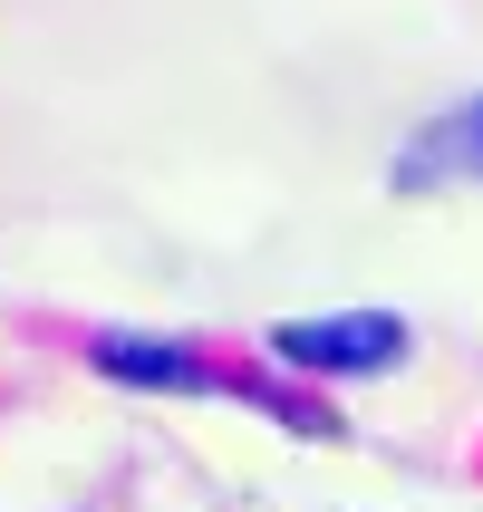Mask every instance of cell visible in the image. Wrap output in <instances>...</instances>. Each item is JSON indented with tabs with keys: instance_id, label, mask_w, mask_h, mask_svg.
I'll use <instances>...</instances> for the list:
<instances>
[{
	"instance_id": "3957f363",
	"label": "cell",
	"mask_w": 483,
	"mask_h": 512,
	"mask_svg": "<svg viewBox=\"0 0 483 512\" xmlns=\"http://www.w3.org/2000/svg\"><path fill=\"white\" fill-rule=\"evenodd\" d=\"M97 368L136 377V387H203L194 358H184V348H155V339H97Z\"/></svg>"
},
{
	"instance_id": "6da1fadb",
	"label": "cell",
	"mask_w": 483,
	"mask_h": 512,
	"mask_svg": "<svg viewBox=\"0 0 483 512\" xmlns=\"http://www.w3.org/2000/svg\"><path fill=\"white\" fill-rule=\"evenodd\" d=\"M271 348H281L290 368H310V377H368V368H397L406 358V319H387V310L290 319V329H271Z\"/></svg>"
},
{
	"instance_id": "7a4b0ae2",
	"label": "cell",
	"mask_w": 483,
	"mask_h": 512,
	"mask_svg": "<svg viewBox=\"0 0 483 512\" xmlns=\"http://www.w3.org/2000/svg\"><path fill=\"white\" fill-rule=\"evenodd\" d=\"M435 174H483V97L435 116V136L397 155V184H435Z\"/></svg>"
}]
</instances>
